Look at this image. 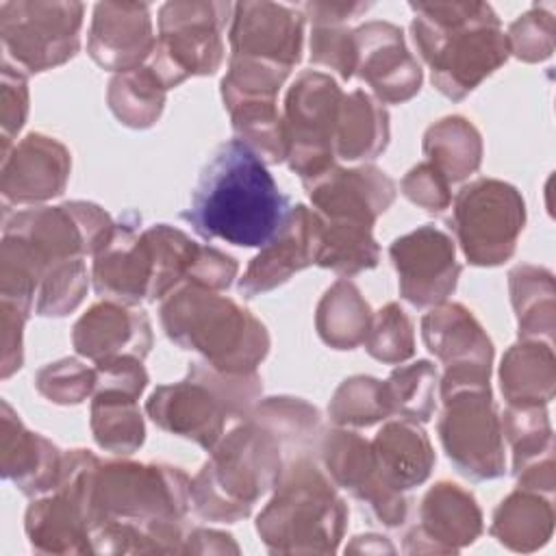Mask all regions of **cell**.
<instances>
[{
  "label": "cell",
  "mask_w": 556,
  "mask_h": 556,
  "mask_svg": "<svg viewBox=\"0 0 556 556\" xmlns=\"http://www.w3.org/2000/svg\"><path fill=\"white\" fill-rule=\"evenodd\" d=\"M63 456L37 432L24 430L11 406L2 404V476L13 480L22 493L37 495L54 489Z\"/></svg>",
  "instance_id": "d4e9b609"
},
{
  "label": "cell",
  "mask_w": 556,
  "mask_h": 556,
  "mask_svg": "<svg viewBox=\"0 0 556 556\" xmlns=\"http://www.w3.org/2000/svg\"><path fill=\"white\" fill-rule=\"evenodd\" d=\"M508 48L515 56L523 61H543L552 54L554 48V20L552 13L534 7L521 15L506 35Z\"/></svg>",
  "instance_id": "ab89813d"
},
{
  "label": "cell",
  "mask_w": 556,
  "mask_h": 556,
  "mask_svg": "<svg viewBox=\"0 0 556 556\" xmlns=\"http://www.w3.org/2000/svg\"><path fill=\"white\" fill-rule=\"evenodd\" d=\"M356 65L354 74L363 78L380 100L404 102L421 87V70L404 46V35L389 22H369L354 33Z\"/></svg>",
  "instance_id": "2e32d148"
},
{
  "label": "cell",
  "mask_w": 556,
  "mask_h": 556,
  "mask_svg": "<svg viewBox=\"0 0 556 556\" xmlns=\"http://www.w3.org/2000/svg\"><path fill=\"white\" fill-rule=\"evenodd\" d=\"M146 410L163 430L191 439L206 450L215 447L224 424L237 417L230 402L211 384L198 363L189 369L187 380L159 387L150 395Z\"/></svg>",
  "instance_id": "7c38bea8"
},
{
  "label": "cell",
  "mask_w": 556,
  "mask_h": 556,
  "mask_svg": "<svg viewBox=\"0 0 556 556\" xmlns=\"http://www.w3.org/2000/svg\"><path fill=\"white\" fill-rule=\"evenodd\" d=\"M389 252L400 276V293L410 304H441L454 291L460 265L452 239L439 228L426 224L395 239Z\"/></svg>",
  "instance_id": "4fadbf2b"
},
{
  "label": "cell",
  "mask_w": 556,
  "mask_h": 556,
  "mask_svg": "<svg viewBox=\"0 0 556 556\" xmlns=\"http://www.w3.org/2000/svg\"><path fill=\"white\" fill-rule=\"evenodd\" d=\"M228 2H169L159 15V39L150 54V70L165 89L187 76L213 74L224 56L222 30Z\"/></svg>",
  "instance_id": "52a82bcc"
},
{
  "label": "cell",
  "mask_w": 556,
  "mask_h": 556,
  "mask_svg": "<svg viewBox=\"0 0 556 556\" xmlns=\"http://www.w3.org/2000/svg\"><path fill=\"white\" fill-rule=\"evenodd\" d=\"M289 211V198L267 163L248 143L230 139L217 146L200 172L182 219L204 239L263 248L280 232Z\"/></svg>",
  "instance_id": "7a4b0ae2"
},
{
  "label": "cell",
  "mask_w": 556,
  "mask_h": 556,
  "mask_svg": "<svg viewBox=\"0 0 556 556\" xmlns=\"http://www.w3.org/2000/svg\"><path fill=\"white\" fill-rule=\"evenodd\" d=\"M83 9L78 2H4L0 7L4 50L28 72L65 63L80 43Z\"/></svg>",
  "instance_id": "8fae6325"
},
{
  "label": "cell",
  "mask_w": 556,
  "mask_h": 556,
  "mask_svg": "<svg viewBox=\"0 0 556 556\" xmlns=\"http://www.w3.org/2000/svg\"><path fill=\"white\" fill-rule=\"evenodd\" d=\"M9 83H11V89H13V102L9 96L2 93V130H4V150L9 148V135L11 132H17L24 124V117H26V109H28V91H26V80L24 76L17 72L13 74L11 67L4 65V72H2Z\"/></svg>",
  "instance_id": "7bdbcfd3"
},
{
  "label": "cell",
  "mask_w": 556,
  "mask_h": 556,
  "mask_svg": "<svg viewBox=\"0 0 556 556\" xmlns=\"http://www.w3.org/2000/svg\"><path fill=\"white\" fill-rule=\"evenodd\" d=\"M554 352L549 343L513 345L500 367L502 393L515 406H545L554 397Z\"/></svg>",
  "instance_id": "4316f807"
},
{
  "label": "cell",
  "mask_w": 556,
  "mask_h": 556,
  "mask_svg": "<svg viewBox=\"0 0 556 556\" xmlns=\"http://www.w3.org/2000/svg\"><path fill=\"white\" fill-rule=\"evenodd\" d=\"M154 43L148 4L102 2L96 7L87 48L98 65L122 74L137 70L150 59Z\"/></svg>",
  "instance_id": "44dd1931"
},
{
  "label": "cell",
  "mask_w": 556,
  "mask_h": 556,
  "mask_svg": "<svg viewBox=\"0 0 556 556\" xmlns=\"http://www.w3.org/2000/svg\"><path fill=\"white\" fill-rule=\"evenodd\" d=\"M280 443L278 430L256 415L228 432L217 447H211V460L191 484L195 510L211 521L248 517L282 473Z\"/></svg>",
  "instance_id": "5b68a950"
},
{
  "label": "cell",
  "mask_w": 556,
  "mask_h": 556,
  "mask_svg": "<svg viewBox=\"0 0 556 556\" xmlns=\"http://www.w3.org/2000/svg\"><path fill=\"white\" fill-rule=\"evenodd\" d=\"M304 187L308 189L311 202L319 208V217L369 228L395 198L393 180L374 165L354 169L332 167L328 174Z\"/></svg>",
  "instance_id": "e0dca14e"
},
{
  "label": "cell",
  "mask_w": 556,
  "mask_h": 556,
  "mask_svg": "<svg viewBox=\"0 0 556 556\" xmlns=\"http://www.w3.org/2000/svg\"><path fill=\"white\" fill-rule=\"evenodd\" d=\"M230 28V59L274 65L291 72L302 52V15L282 4H235Z\"/></svg>",
  "instance_id": "5bb4252c"
},
{
  "label": "cell",
  "mask_w": 556,
  "mask_h": 556,
  "mask_svg": "<svg viewBox=\"0 0 556 556\" xmlns=\"http://www.w3.org/2000/svg\"><path fill=\"white\" fill-rule=\"evenodd\" d=\"M371 452L382 482L400 493L421 484L434 463L426 432L410 419L389 421L371 441Z\"/></svg>",
  "instance_id": "484cf974"
},
{
  "label": "cell",
  "mask_w": 556,
  "mask_h": 556,
  "mask_svg": "<svg viewBox=\"0 0 556 556\" xmlns=\"http://www.w3.org/2000/svg\"><path fill=\"white\" fill-rule=\"evenodd\" d=\"M154 280V252L146 235H137L132 224H115L109 243L93 261V289L98 295L135 304L150 302Z\"/></svg>",
  "instance_id": "ffe728a7"
},
{
  "label": "cell",
  "mask_w": 556,
  "mask_h": 556,
  "mask_svg": "<svg viewBox=\"0 0 556 556\" xmlns=\"http://www.w3.org/2000/svg\"><path fill=\"white\" fill-rule=\"evenodd\" d=\"M343 93L321 72H302L285 100L287 159L302 182L308 185L332 169L337 119Z\"/></svg>",
  "instance_id": "ba28073f"
},
{
  "label": "cell",
  "mask_w": 556,
  "mask_h": 556,
  "mask_svg": "<svg viewBox=\"0 0 556 556\" xmlns=\"http://www.w3.org/2000/svg\"><path fill=\"white\" fill-rule=\"evenodd\" d=\"M424 152L428 163L454 185L480 165L482 143L478 130L465 117H445L428 128L424 137Z\"/></svg>",
  "instance_id": "f546056e"
},
{
  "label": "cell",
  "mask_w": 556,
  "mask_h": 556,
  "mask_svg": "<svg viewBox=\"0 0 556 556\" xmlns=\"http://www.w3.org/2000/svg\"><path fill=\"white\" fill-rule=\"evenodd\" d=\"M380 248L371 237L369 226L350 222H330L319 217L317 265L328 267L341 276H354L363 269L376 267Z\"/></svg>",
  "instance_id": "1f68e13d"
},
{
  "label": "cell",
  "mask_w": 556,
  "mask_h": 556,
  "mask_svg": "<svg viewBox=\"0 0 556 556\" xmlns=\"http://www.w3.org/2000/svg\"><path fill=\"white\" fill-rule=\"evenodd\" d=\"M363 343L374 358L382 363H402L415 352L410 319L391 302L371 317L369 332Z\"/></svg>",
  "instance_id": "74e56055"
},
{
  "label": "cell",
  "mask_w": 556,
  "mask_h": 556,
  "mask_svg": "<svg viewBox=\"0 0 556 556\" xmlns=\"http://www.w3.org/2000/svg\"><path fill=\"white\" fill-rule=\"evenodd\" d=\"M189 495L176 467L98 465L89 504L93 552H178Z\"/></svg>",
  "instance_id": "6da1fadb"
},
{
  "label": "cell",
  "mask_w": 556,
  "mask_h": 556,
  "mask_svg": "<svg viewBox=\"0 0 556 556\" xmlns=\"http://www.w3.org/2000/svg\"><path fill=\"white\" fill-rule=\"evenodd\" d=\"M72 341L76 352L102 363L117 356L143 358L152 345V334L143 311L100 302L76 321Z\"/></svg>",
  "instance_id": "603a6c76"
},
{
  "label": "cell",
  "mask_w": 556,
  "mask_h": 556,
  "mask_svg": "<svg viewBox=\"0 0 556 556\" xmlns=\"http://www.w3.org/2000/svg\"><path fill=\"white\" fill-rule=\"evenodd\" d=\"M321 456L334 484L367 504L380 523L395 528L406 519V500L382 482L371 443L363 441L356 432L332 430L321 441Z\"/></svg>",
  "instance_id": "9a60e30c"
},
{
  "label": "cell",
  "mask_w": 556,
  "mask_h": 556,
  "mask_svg": "<svg viewBox=\"0 0 556 556\" xmlns=\"http://www.w3.org/2000/svg\"><path fill=\"white\" fill-rule=\"evenodd\" d=\"M317 239L319 215L304 204L291 206L280 232L252 258L248 271L239 280V291L252 298L282 285L291 274L313 265L317 261Z\"/></svg>",
  "instance_id": "d6986e66"
},
{
  "label": "cell",
  "mask_w": 556,
  "mask_h": 556,
  "mask_svg": "<svg viewBox=\"0 0 556 556\" xmlns=\"http://www.w3.org/2000/svg\"><path fill=\"white\" fill-rule=\"evenodd\" d=\"M91 430L100 447L115 454H130L143 443V421L137 408V395L100 387L91 404Z\"/></svg>",
  "instance_id": "4dcf8cb0"
},
{
  "label": "cell",
  "mask_w": 556,
  "mask_h": 556,
  "mask_svg": "<svg viewBox=\"0 0 556 556\" xmlns=\"http://www.w3.org/2000/svg\"><path fill=\"white\" fill-rule=\"evenodd\" d=\"M369 306L361 298L358 289L348 280L334 282L319 302L317 330L332 348L350 350L363 343L369 332Z\"/></svg>",
  "instance_id": "d6a6232c"
},
{
  "label": "cell",
  "mask_w": 556,
  "mask_h": 556,
  "mask_svg": "<svg viewBox=\"0 0 556 556\" xmlns=\"http://www.w3.org/2000/svg\"><path fill=\"white\" fill-rule=\"evenodd\" d=\"M389 141L387 111L365 91L343 96L337 119L334 154L345 161L374 159Z\"/></svg>",
  "instance_id": "83f0119b"
},
{
  "label": "cell",
  "mask_w": 556,
  "mask_h": 556,
  "mask_svg": "<svg viewBox=\"0 0 556 556\" xmlns=\"http://www.w3.org/2000/svg\"><path fill=\"white\" fill-rule=\"evenodd\" d=\"M554 528L552 502L530 489H517L495 510L491 534L515 552H532L547 543Z\"/></svg>",
  "instance_id": "f1b7e54d"
},
{
  "label": "cell",
  "mask_w": 556,
  "mask_h": 556,
  "mask_svg": "<svg viewBox=\"0 0 556 556\" xmlns=\"http://www.w3.org/2000/svg\"><path fill=\"white\" fill-rule=\"evenodd\" d=\"M165 100V87L150 67H137L117 74L111 80L109 104L117 119L132 128H146L156 122Z\"/></svg>",
  "instance_id": "e575fe53"
},
{
  "label": "cell",
  "mask_w": 556,
  "mask_h": 556,
  "mask_svg": "<svg viewBox=\"0 0 556 556\" xmlns=\"http://www.w3.org/2000/svg\"><path fill=\"white\" fill-rule=\"evenodd\" d=\"M510 293L513 306L517 311L519 337L526 341L545 334L552 341L554 330V278L547 269L539 267H517L510 271Z\"/></svg>",
  "instance_id": "836d02e7"
},
{
  "label": "cell",
  "mask_w": 556,
  "mask_h": 556,
  "mask_svg": "<svg viewBox=\"0 0 556 556\" xmlns=\"http://www.w3.org/2000/svg\"><path fill=\"white\" fill-rule=\"evenodd\" d=\"M413 39L432 83L452 100L465 98L510 54L497 15L484 2H413Z\"/></svg>",
  "instance_id": "3957f363"
},
{
  "label": "cell",
  "mask_w": 556,
  "mask_h": 556,
  "mask_svg": "<svg viewBox=\"0 0 556 556\" xmlns=\"http://www.w3.org/2000/svg\"><path fill=\"white\" fill-rule=\"evenodd\" d=\"M421 337L428 350L450 371H491L493 345L473 315L460 304L432 308L421 319Z\"/></svg>",
  "instance_id": "cb8c5ba5"
},
{
  "label": "cell",
  "mask_w": 556,
  "mask_h": 556,
  "mask_svg": "<svg viewBox=\"0 0 556 556\" xmlns=\"http://www.w3.org/2000/svg\"><path fill=\"white\" fill-rule=\"evenodd\" d=\"M37 389L56 404H78L96 389V369L65 358L37 374Z\"/></svg>",
  "instance_id": "f35d334b"
},
{
  "label": "cell",
  "mask_w": 556,
  "mask_h": 556,
  "mask_svg": "<svg viewBox=\"0 0 556 556\" xmlns=\"http://www.w3.org/2000/svg\"><path fill=\"white\" fill-rule=\"evenodd\" d=\"M70 174L67 150L43 135H28L15 146L13 156L2 161L4 202L33 204L61 195Z\"/></svg>",
  "instance_id": "7402d4cb"
},
{
  "label": "cell",
  "mask_w": 556,
  "mask_h": 556,
  "mask_svg": "<svg viewBox=\"0 0 556 556\" xmlns=\"http://www.w3.org/2000/svg\"><path fill=\"white\" fill-rule=\"evenodd\" d=\"M311 61L350 78L356 65L354 35L341 24H315L311 35Z\"/></svg>",
  "instance_id": "60d3db41"
},
{
  "label": "cell",
  "mask_w": 556,
  "mask_h": 556,
  "mask_svg": "<svg viewBox=\"0 0 556 556\" xmlns=\"http://www.w3.org/2000/svg\"><path fill=\"white\" fill-rule=\"evenodd\" d=\"M161 324L174 343L224 374H254L269 350L267 330L250 311L189 282L163 300Z\"/></svg>",
  "instance_id": "277c9868"
},
{
  "label": "cell",
  "mask_w": 556,
  "mask_h": 556,
  "mask_svg": "<svg viewBox=\"0 0 556 556\" xmlns=\"http://www.w3.org/2000/svg\"><path fill=\"white\" fill-rule=\"evenodd\" d=\"M328 413L334 424L358 428L371 426L391 415L382 382L369 376H354L345 380L337 389L328 406Z\"/></svg>",
  "instance_id": "8d00e7d4"
},
{
  "label": "cell",
  "mask_w": 556,
  "mask_h": 556,
  "mask_svg": "<svg viewBox=\"0 0 556 556\" xmlns=\"http://www.w3.org/2000/svg\"><path fill=\"white\" fill-rule=\"evenodd\" d=\"M382 387L391 415L400 413L410 421H428L432 417L437 371L428 361H417L408 367L393 369Z\"/></svg>",
  "instance_id": "d590c367"
},
{
  "label": "cell",
  "mask_w": 556,
  "mask_h": 556,
  "mask_svg": "<svg viewBox=\"0 0 556 556\" xmlns=\"http://www.w3.org/2000/svg\"><path fill=\"white\" fill-rule=\"evenodd\" d=\"M526 208L519 191L495 178L463 187L452 206L450 224L473 265H500L513 256L523 230Z\"/></svg>",
  "instance_id": "9c48e42d"
},
{
  "label": "cell",
  "mask_w": 556,
  "mask_h": 556,
  "mask_svg": "<svg viewBox=\"0 0 556 556\" xmlns=\"http://www.w3.org/2000/svg\"><path fill=\"white\" fill-rule=\"evenodd\" d=\"M480 532L476 500L454 482H439L424 495L419 526L408 532L404 552H458Z\"/></svg>",
  "instance_id": "ac0fdd59"
},
{
  "label": "cell",
  "mask_w": 556,
  "mask_h": 556,
  "mask_svg": "<svg viewBox=\"0 0 556 556\" xmlns=\"http://www.w3.org/2000/svg\"><path fill=\"white\" fill-rule=\"evenodd\" d=\"M404 195L430 213H439L452 204L450 182L428 161L413 167L402 180Z\"/></svg>",
  "instance_id": "b9f144b4"
},
{
  "label": "cell",
  "mask_w": 556,
  "mask_h": 556,
  "mask_svg": "<svg viewBox=\"0 0 556 556\" xmlns=\"http://www.w3.org/2000/svg\"><path fill=\"white\" fill-rule=\"evenodd\" d=\"M348 519L334 484L308 458L282 469L256 530L269 552H334Z\"/></svg>",
  "instance_id": "8992f818"
},
{
  "label": "cell",
  "mask_w": 556,
  "mask_h": 556,
  "mask_svg": "<svg viewBox=\"0 0 556 556\" xmlns=\"http://www.w3.org/2000/svg\"><path fill=\"white\" fill-rule=\"evenodd\" d=\"M445 410L439 421L441 443L456 469L471 480L504 473L502 424L491 402V389L463 387L441 395Z\"/></svg>",
  "instance_id": "30bf717a"
}]
</instances>
